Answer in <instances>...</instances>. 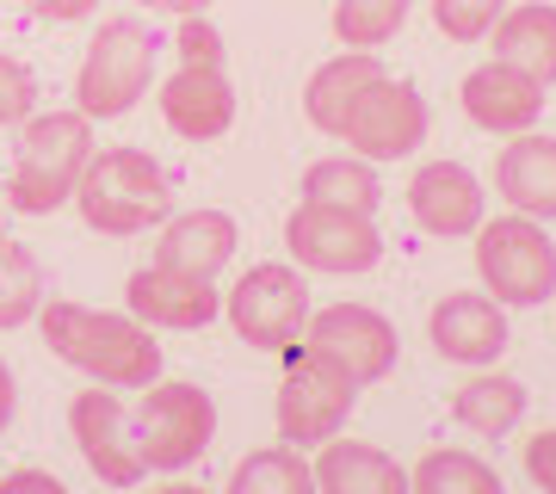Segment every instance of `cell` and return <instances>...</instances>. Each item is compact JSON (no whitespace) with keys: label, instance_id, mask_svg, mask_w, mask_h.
Listing matches in <instances>:
<instances>
[{"label":"cell","instance_id":"1","mask_svg":"<svg viewBox=\"0 0 556 494\" xmlns=\"http://www.w3.org/2000/svg\"><path fill=\"white\" fill-rule=\"evenodd\" d=\"M38 328L50 340V353L62 365H75L80 377H93L105 390H149L161 377V346L155 328L118 309H87V303H43Z\"/></svg>","mask_w":556,"mask_h":494},{"label":"cell","instance_id":"2","mask_svg":"<svg viewBox=\"0 0 556 494\" xmlns=\"http://www.w3.org/2000/svg\"><path fill=\"white\" fill-rule=\"evenodd\" d=\"M93 161V118L87 112H31L20 124V161L7 179V204L20 217H50L75 198Z\"/></svg>","mask_w":556,"mask_h":494},{"label":"cell","instance_id":"3","mask_svg":"<svg viewBox=\"0 0 556 494\" xmlns=\"http://www.w3.org/2000/svg\"><path fill=\"white\" fill-rule=\"evenodd\" d=\"M75 211L100 236H142V229L174 217V192L142 149H93L75 186Z\"/></svg>","mask_w":556,"mask_h":494},{"label":"cell","instance_id":"4","mask_svg":"<svg viewBox=\"0 0 556 494\" xmlns=\"http://www.w3.org/2000/svg\"><path fill=\"white\" fill-rule=\"evenodd\" d=\"M149 75H155V38H149V25L105 20L75 68V112H87L93 124L124 118L149 93Z\"/></svg>","mask_w":556,"mask_h":494},{"label":"cell","instance_id":"5","mask_svg":"<svg viewBox=\"0 0 556 494\" xmlns=\"http://www.w3.org/2000/svg\"><path fill=\"white\" fill-rule=\"evenodd\" d=\"M477 278L507 309H532L556 296V241L538 217H495L477 229Z\"/></svg>","mask_w":556,"mask_h":494},{"label":"cell","instance_id":"6","mask_svg":"<svg viewBox=\"0 0 556 494\" xmlns=\"http://www.w3.org/2000/svg\"><path fill=\"white\" fill-rule=\"evenodd\" d=\"M223 316L248 346L260 353H291L309 328V284H303L298 266L285 259H266V266H248L236 278V291L223 296Z\"/></svg>","mask_w":556,"mask_h":494},{"label":"cell","instance_id":"7","mask_svg":"<svg viewBox=\"0 0 556 494\" xmlns=\"http://www.w3.org/2000/svg\"><path fill=\"white\" fill-rule=\"evenodd\" d=\"M285 358V377H278V439L285 445H321L346 427L358 402V383L340 371L334 358L309 353V346H291Z\"/></svg>","mask_w":556,"mask_h":494},{"label":"cell","instance_id":"8","mask_svg":"<svg viewBox=\"0 0 556 494\" xmlns=\"http://www.w3.org/2000/svg\"><path fill=\"white\" fill-rule=\"evenodd\" d=\"M130 427H137L142 464L161 476H174L211 452V439H217V402L199 383H161L155 377L149 395H142V408L130 415Z\"/></svg>","mask_w":556,"mask_h":494},{"label":"cell","instance_id":"9","mask_svg":"<svg viewBox=\"0 0 556 494\" xmlns=\"http://www.w3.org/2000/svg\"><path fill=\"white\" fill-rule=\"evenodd\" d=\"M285 248L298 259L303 273H334V278H353V273H371L383 259V236L371 211H346V204H316L303 198L291 223H285Z\"/></svg>","mask_w":556,"mask_h":494},{"label":"cell","instance_id":"10","mask_svg":"<svg viewBox=\"0 0 556 494\" xmlns=\"http://www.w3.org/2000/svg\"><path fill=\"white\" fill-rule=\"evenodd\" d=\"M303 346L321 353V358H334L358 390H365V383H383V377L396 371V353H402L396 328H390L378 309H365V303H328V309H309Z\"/></svg>","mask_w":556,"mask_h":494},{"label":"cell","instance_id":"11","mask_svg":"<svg viewBox=\"0 0 556 494\" xmlns=\"http://www.w3.org/2000/svg\"><path fill=\"white\" fill-rule=\"evenodd\" d=\"M340 142L365 161H402L427 142V99L415 93V80L378 75L353 99V112L340 124Z\"/></svg>","mask_w":556,"mask_h":494},{"label":"cell","instance_id":"12","mask_svg":"<svg viewBox=\"0 0 556 494\" xmlns=\"http://www.w3.org/2000/svg\"><path fill=\"white\" fill-rule=\"evenodd\" d=\"M68 433H75L87 470L100 482H112V489H130V482L149 476V464L137 452V427H130L118 395H105V383H93V390H80L68 402Z\"/></svg>","mask_w":556,"mask_h":494},{"label":"cell","instance_id":"13","mask_svg":"<svg viewBox=\"0 0 556 494\" xmlns=\"http://www.w3.org/2000/svg\"><path fill=\"white\" fill-rule=\"evenodd\" d=\"M427 340L452 365H495L501 346H507V303H495L489 291L439 296L433 316H427Z\"/></svg>","mask_w":556,"mask_h":494},{"label":"cell","instance_id":"14","mask_svg":"<svg viewBox=\"0 0 556 494\" xmlns=\"http://www.w3.org/2000/svg\"><path fill=\"white\" fill-rule=\"evenodd\" d=\"M482 179L464 167V161H427L415 179H408V217L439 241H457V236H477L482 229Z\"/></svg>","mask_w":556,"mask_h":494},{"label":"cell","instance_id":"15","mask_svg":"<svg viewBox=\"0 0 556 494\" xmlns=\"http://www.w3.org/2000/svg\"><path fill=\"white\" fill-rule=\"evenodd\" d=\"M124 303H130L137 321H149V328H179V334L223 316L217 284L204 273H174V266H142V273H130Z\"/></svg>","mask_w":556,"mask_h":494},{"label":"cell","instance_id":"16","mask_svg":"<svg viewBox=\"0 0 556 494\" xmlns=\"http://www.w3.org/2000/svg\"><path fill=\"white\" fill-rule=\"evenodd\" d=\"M457 99H464L470 124H477V130H495V137L532 130L538 112H544V87H538L526 68H514V62H501V56L482 62V68H470L464 87H457Z\"/></svg>","mask_w":556,"mask_h":494},{"label":"cell","instance_id":"17","mask_svg":"<svg viewBox=\"0 0 556 494\" xmlns=\"http://www.w3.org/2000/svg\"><path fill=\"white\" fill-rule=\"evenodd\" d=\"M161 118L167 130L186 142H211L236 124V87L223 68H204V62H179L174 75L161 80Z\"/></svg>","mask_w":556,"mask_h":494},{"label":"cell","instance_id":"18","mask_svg":"<svg viewBox=\"0 0 556 494\" xmlns=\"http://www.w3.org/2000/svg\"><path fill=\"white\" fill-rule=\"evenodd\" d=\"M241 236L229 211H179V217L161 223L155 241V266H174V273H204L217 278L229 259H236Z\"/></svg>","mask_w":556,"mask_h":494},{"label":"cell","instance_id":"19","mask_svg":"<svg viewBox=\"0 0 556 494\" xmlns=\"http://www.w3.org/2000/svg\"><path fill=\"white\" fill-rule=\"evenodd\" d=\"M495 192L514 204L519 217L556 223V137L519 130L495 161Z\"/></svg>","mask_w":556,"mask_h":494},{"label":"cell","instance_id":"20","mask_svg":"<svg viewBox=\"0 0 556 494\" xmlns=\"http://www.w3.org/2000/svg\"><path fill=\"white\" fill-rule=\"evenodd\" d=\"M316 489L328 494H402L408 489V470H402L390 452H378V445H358V439H321L316 452Z\"/></svg>","mask_w":556,"mask_h":494},{"label":"cell","instance_id":"21","mask_svg":"<svg viewBox=\"0 0 556 494\" xmlns=\"http://www.w3.org/2000/svg\"><path fill=\"white\" fill-rule=\"evenodd\" d=\"M378 75H383V62L371 56V50H340V56L321 62L316 75H309V87H303V118L316 124L321 137H340V124H346V112H353V99L365 93Z\"/></svg>","mask_w":556,"mask_h":494},{"label":"cell","instance_id":"22","mask_svg":"<svg viewBox=\"0 0 556 494\" xmlns=\"http://www.w3.org/2000/svg\"><path fill=\"white\" fill-rule=\"evenodd\" d=\"M495 56L526 68L538 87H551L556 80V7L551 0H526V7H507L495 20Z\"/></svg>","mask_w":556,"mask_h":494},{"label":"cell","instance_id":"23","mask_svg":"<svg viewBox=\"0 0 556 494\" xmlns=\"http://www.w3.org/2000/svg\"><path fill=\"white\" fill-rule=\"evenodd\" d=\"M526 383L519 377H501V371H482V377H470L464 390L452 395V420L457 427H470L477 439H507L526 420Z\"/></svg>","mask_w":556,"mask_h":494},{"label":"cell","instance_id":"24","mask_svg":"<svg viewBox=\"0 0 556 494\" xmlns=\"http://www.w3.org/2000/svg\"><path fill=\"white\" fill-rule=\"evenodd\" d=\"M303 198H316V204H346V211H378V167L365 155H328V161H309V174H303Z\"/></svg>","mask_w":556,"mask_h":494},{"label":"cell","instance_id":"25","mask_svg":"<svg viewBox=\"0 0 556 494\" xmlns=\"http://www.w3.org/2000/svg\"><path fill=\"white\" fill-rule=\"evenodd\" d=\"M316 489V470L298 445H266V452L241 457L229 470V494H309Z\"/></svg>","mask_w":556,"mask_h":494},{"label":"cell","instance_id":"26","mask_svg":"<svg viewBox=\"0 0 556 494\" xmlns=\"http://www.w3.org/2000/svg\"><path fill=\"white\" fill-rule=\"evenodd\" d=\"M415 494H501V470L482 464L477 452H427L408 470Z\"/></svg>","mask_w":556,"mask_h":494},{"label":"cell","instance_id":"27","mask_svg":"<svg viewBox=\"0 0 556 494\" xmlns=\"http://www.w3.org/2000/svg\"><path fill=\"white\" fill-rule=\"evenodd\" d=\"M43 309V266L31 248L0 241V328H25Z\"/></svg>","mask_w":556,"mask_h":494},{"label":"cell","instance_id":"28","mask_svg":"<svg viewBox=\"0 0 556 494\" xmlns=\"http://www.w3.org/2000/svg\"><path fill=\"white\" fill-rule=\"evenodd\" d=\"M408 7L415 0H334V38L346 43V50H378V43H390L408 25Z\"/></svg>","mask_w":556,"mask_h":494},{"label":"cell","instance_id":"29","mask_svg":"<svg viewBox=\"0 0 556 494\" xmlns=\"http://www.w3.org/2000/svg\"><path fill=\"white\" fill-rule=\"evenodd\" d=\"M507 13V0H433V25L452 43H482Z\"/></svg>","mask_w":556,"mask_h":494},{"label":"cell","instance_id":"30","mask_svg":"<svg viewBox=\"0 0 556 494\" xmlns=\"http://www.w3.org/2000/svg\"><path fill=\"white\" fill-rule=\"evenodd\" d=\"M38 112V80L20 56H0V130H13Z\"/></svg>","mask_w":556,"mask_h":494},{"label":"cell","instance_id":"31","mask_svg":"<svg viewBox=\"0 0 556 494\" xmlns=\"http://www.w3.org/2000/svg\"><path fill=\"white\" fill-rule=\"evenodd\" d=\"M179 62H204V68H223V31L204 13H186L179 20Z\"/></svg>","mask_w":556,"mask_h":494},{"label":"cell","instance_id":"32","mask_svg":"<svg viewBox=\"0 0 556 494\" xmlns=\"http://www.w3.org/2000/svg\"><path fill=\"white\" fill-rule=\"evenodd\" d=\"M519 452H526V476H532L538 489H551V494H556V427L532 433L526 445H519Z\"/></svg>","mask_w":556,"mask_h":494},{"label":"cell","instance_id":"33","mask_svg":"<svg viewBox=\"0 0 556 494\" xmlns=\"http://www.w3.org/2000/svg\"><path fill=\"white\" fill-rule=\"evenodd\" d=\"M25 7H31L38 20H62V25H68V20H87L100 0H25Z\"/></svg>","mask_w":556,"mask_h":494},{"label":"cell","instance_id":"34","mask_svg":"<svg viewBox=\"0 0 556 494\" xmlns=\"http://www.w3.org/2000/svg\"><path fill=\"white\" fill-rule=\"evenodd\" d=\"M0 489H50V494H56V476H50V470H13Z\"/></svg>","mask_w":556,"mask_h":494},{"label":"cell","instance_id":"35","mask_svg":"<svg viewBox=\"0 0 556 494\" xmlns=\"http://www.w3.org/2000/svg\"><path fill=\"white\" fill-rule=\"evenodd\" d=\"M13 408H20V390H13V371H7V358H0V433H7Z\"/></svg>","mask_w":556,"mask_h":494},{"label":"cell","instance_id":"36","mask_svg":"<svg viewBox=\"0 0 556 494\" xmlns=\"http://www.w3.org/2000/svg\"><path fill=\"white\" fill-rule=\"evenodd\" d=\"M137 7H149V13H174V20H186V13H204L211 0H137Z\"/></svg>","mask_w":556,"mask_h":494}]
</instances>
